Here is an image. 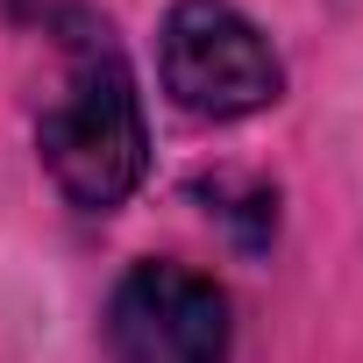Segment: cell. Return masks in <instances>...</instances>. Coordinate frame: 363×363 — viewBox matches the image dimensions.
I'll return each instance as SVG.
<instances>
[{
	"label": "cell",
	"mask_w": 363,
	"mask_h": 363,
	"mask_svg": "<svg viewBox=\"0 0 363 363\" xmlns=\"http://www.w3.org/2000/svg\"><path fill=\"white\" fill-rule=\"evenodd\" d=\"M57 29H65V93L43 114V164L72 207L107 214L143 186V164H150L143 93L100 15L65 8Z\"/></svg>",
	"instance_id": "obj_1"
},
{
	"label": "cell",
	"mask_w": 363,
	"mask_h": 363,
	"mask_svg": "<svg viewBox=\"0 0 363 363\" xmlns=\"http://www.w3.org/2000/svg\"><path fill=\"white\" fill-rule=\"evenodd\" d=\"M164 93L200 121H242L285 93V65L235 0H178L164 15Z\"/></svg>",
	"instance_id": "obj_2"
},
{
	"label": "cell",
	"mask_w": 363,
	"mask_h": 363,
	"mask_svg": "<svg viewBox=\"0 0 363 363\" xmlns=\"http://www.w3.org/2000/svg\"><path fill=\"white\" fill-rule=\"evenodd\" d=\"M228 292L186 264H135L107 299V363H228Z\"/></svg>",
	"instance_id": "obj_3"
}]
</instances>
